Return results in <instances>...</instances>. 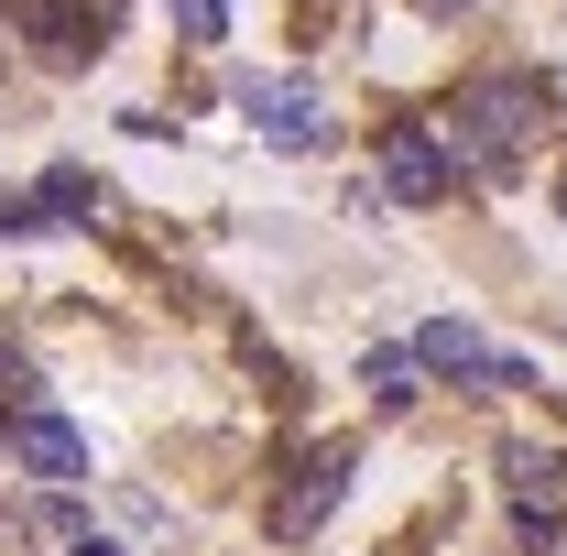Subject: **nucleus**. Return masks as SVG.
Masks as SVG:
<instances>
[{
	"label": "nucleus",
	"instance_id": "obj_2",
	"mask_svg": "<svg viewBox=\"0 0 567 556\" xmlns=\"http://www.w3.org/2000/svg\"><path fill=\"white\" fill-rule=\"evenodd\" d=\"M415 371H447V382H492V393H535V360H524V349H492L481 328H458V317H425Z\"/></svg>",
	"mask_w": 567,
	"mask_h": 556
},
{
	"label": "nucleus",
	"instance_id": "obj_5",
	"mask_svg": "<svg viewBox=\"0 0 567 556\" xmlns=\"http://www.w3.org/2000/svg\"><path fill=\"white\" fill-rule=\"evenodd\" d=\"M11 447H22V470H33V481H55V491H76V481H87V436H76L66 415H33V404H22Z\"/></svg>",
	"mask_w": 567,
	"mask_h": 556
},
{
	"label": "nucleus",
	"instance_id": "obj_13",
	"mask_svg": "<svg viewBox=\"0 0 567 556\" xmlns=\"http://www.w3.org/2000/svg\"><path fill=\"white\" fill-rule=\"evenodd\" d=\"M66 556H121V546H66Z\"/></svg>",
	"mask_w": 567,
	"mask_h": 556
},
{
	"label": "nucleus",
	"instance_id": "obj_15",
	"mask_svg": "<svg viewBox=\"0 0 567 556\" xmlns=\"http://www.w3.org/2000/svg\"><path fill=\"white\" fill-rule=\"evenodd\" d=\"M557 208H567V197H557Z\"/></svg>",
	"mask_w": 567,
	"mask_h": 556
},
{
	"label": "nucleus",
	"instance_id": "obj_10",
	"mask_svg": "<svg viewBox=\"0 0 567 556\" xmlns=\"http://www.w3.org/2000/svg\"><path fill=\"white\" fill-rule=\"evenodd\" d=\"M371 393L382 404H415V349H371Z\"/></svg>",
	"mask_w": 567,
	"mask_h": 556
},
{
	"label": "nucleus",
	"instance_id": "obj_6",
	"mask_svg": "<svg viewBox=\"0 0 567 556\" xmlns=\"http://www.w3.org/2000/svg\"><path fill=\"white\" fill-rule=\"evenodd\" d=\"M382 186H393V197H415V208H436V197L458 186V164H447V142H436V132H393V153H382Z\"/></svg>",
	"mask_w": 567,
	"mask_h": 556
},
{
	"label": "nucleus",
	"instance_id": "obj_8",
	"mask_svg": "<svg viewBox=\"0 0 567 556\" xmlns=\"http://www.w3.org/2000/svg\"><path fill=\"white\" fill-rule=\"evenodd\" d=\"M33 22H44V33H55V55H99V11H87V0H33Z\"/></svg>",
	"mask_w": 567,
	"mask_h": 556
},
{
	"label": "nucleus",
	"instance_id": "obj_7",
	"mask_svg": "<svg viewBox=\"0 0 567 556\" xmlns=\"http://www.w3.org/2000/svg\"><path fill=\"white\" fill-rule=\"evenodd\" d=\"M502 481H513V513H557L567 502V459L557 447H502Z\"/></svg>",
	"mask_w": 567,
	"mask_h": 556
},
{
	"label": "nucleus",
	"instance_id": "obj_1",
	"mask_svg": "<svg viewBox=\"0 0 567 556\" xmlns=\"http://www.w3.org/2000/svg\"><path fill=\"white\" fill-rule=\"evenodd\" d=\"M524 121H535V99H524L513 76H492V87H470V99L436 121V142H447V164H458V175H513V164H524V142H535Z\"/></svg>",
	"mask_w": 567,
	"mask_h": 556
},
{
	"label": "nucleus",
	"instance_id": "obj_4",
	"mask_svg": "<svg viewBox=\"0 0 567 556\" xmlns=\"http://www.w3.org/2000/svg\"><path fill=\"white\" fill-rule=\"evenodd\" d=\"M350 481H360V459H350V447H317V459H306V470L274 491V535H284V546H306V535L339 513V491H350Z\"/></svg>",
	"mask_w": 567,
	"mask_h": 556
},
{
	"label": "nucleus",
	"instance_id": "obj_9",
	"mask_svg": "<svg viewBox=\"0 0 567 556\" xmlns=\"http://www.w3.org/2000/svg\"><path fill=\"white\" fill-rule=\"evenodd\" d=\"M33 208H44V218H87V208H99V186H87V175H76V164H55V175H44V197H33Z\"/></svg>",
	"mask_w": 567,
	"mask_h": 556
},
{
	"label": "nucleus",
	"instance_id": "obj_11",
	"mask_svg": "<svg viewBox=\"0 0 567 556\" xmlns=\"http://www.w3.org/2000/svg\"><path fill=\"white\" fill-rule=\"evenodd\" d=\"M164 11H175L186 44H218V33H229V0H164Z\"/></svg>",
	"mask_w": 567,
	"mask_h": 556
},
{
	"label": "nucleus",
	"instance_id": "obj_14",
	"mask_svg": "<svg viewBox=\"0 0 567 556\" xmlns=\"http://www.w3.org/2000/svg\"><path fill=\"white\" fill-rule=\"evenodd\" d=\"M436 11H470V0H436Z\"/></svg>",
	"mask_w": 567,
	"mask_h": 556
},
{
	"label": "nucleus",
	"instance_id": "obj_12",
	"mask_svg": "<svg viewBox=\"0 0 567 556\" xmlns=\"http://www.w3.org/2000/svg\"><path fill=\"white\" fill-rule=\"evenodd\" d=\"M513 524H524V546H535V556H567V524H557V513H513Z\"/></svg>",
	"mask_w": 567,
	"mask_h": 556
},
{
	"label": "nucleus",
	"instance_id": "obj_3",
	"mask_svg": "<svg viewBox=\"0 0 567 556\" xmlns=\"http://www.w3.org/2000/svg\"><path fill=\"white\" fill-rule=\"evenodd\" d=\"M240 121L274 142V153H317V132H328V99H317L306 76H240Z\"/></svg>",
	"mask_w": 567,
	"mask_h": 556
}]
</instances>
